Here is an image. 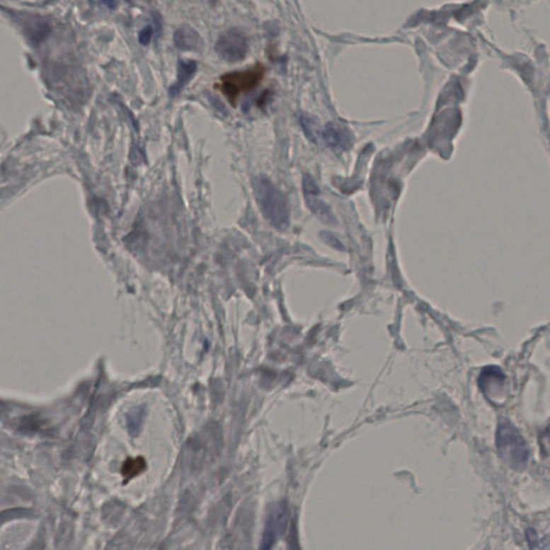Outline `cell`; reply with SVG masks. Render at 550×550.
Listing matches in <instances>:
<instances>
[{"label":"cell","mask_w":550,"mask_h":550,"mask_svg":"<svg viewBox=\"0 0 550 550\" xmlns=\"http://www.w3.org/2000/svg\"><path fill=\"white\" fill-rule=\"evenodd\" d=\"M254 192L263 217L277 229H285L290 224V209L283 193L263 176L255 180Z\"/></svg>","instance_id":"1"},{"label":"cell","mask_w":550,"mask_h":550,"mask_svg":"<svg viewBox=\"0 0 550 550\" xmlns=\"http://www.w3.org/2000/svg\"><path fill=\"white\" fill-rule=\"evenodd\" d=\"M497 448L502 459L514 469H522L529 459V448L522 435L510 420L498 425Z\"/></svg>","instance_id":"2"},{"label":"cell","mask_w":550,"mask_h":550,"mask_svg":"<svg viewBox=\"0 0 550 550\" xmlns=\"http://www.w3.org/2000/svg\"><path fill=\"white\" fill-rule=\"evenodd\" d=\"M265 66L261 64L241 71L229 72L219 78L215 87L226 97L230 105H236L242 95L258 86L265 76Z\"/></svg>","instance_id":"3"},{"label":"cell","mask_w":550,"mask_h":550,"mask_svg":"<svg viewBox=\"0 0 550 550\" xmlns=\"http://www.w3.org/2000/svg\"><path fill=\"white\" fill-rule=\"evenodd\" d=\"M290 510L286 501L277 502L270 508L259 550H272L287 530Z\"/></svg>","instance_id":"4"},{"label":"cell","mask_w":550,"mask_h":550,"mask_svg":"<svg viewBox=\"0 0 550 550\" xmlns=\"http://www.w3.org/2000/svg\"><path fill=\"white\" fill-rule=\"evenodd\" d=\"M215 51L228 63H238L248 55V38L239 29H229L217 39Z\"/></svg>","instance_id":"5"},{"label":"cell","mask_w":550,"mask_h":550,"mask_svg":"<svg viewBox=\"0 0 550 550\" xmlns=\"http://www.w3.org/2000/svg\"><path fill=\"white\" fill-rule=\"evenodd\" d=\"M302 186L305 203L315 217H319L323 223H334L336 219H334L333 213H332L329 205L321 198V190H319L314 178L306 174L303 178Z\"/></svg>","instance_id":"6"},{"label":"cell","mask_w":550,"mask_h":550,"mask_svg":"<svg viewBox=\"0 0 550 550\" xmlns=\"http://www.w3.org/2000/svg\"><path fill=\"white\" fill-rule=\"evenodd\" d=\"M506 377L501 369L495 365L486 367L479 377V385L491 400L500 399L505 386Z\"/></svg>","instance_id":"7"},{"label":"cell","mask_w":550,"mask_h":550,"mask_svg":"<svg viewBox=\"0 0 550 550\" xmlns=\"http://www.w3.org/2000/svg\"><path fill=\"white\" fill-rule=\"evenodd\" d=\"M323 140L330 149L338 151H345L352 147L354 137L345 126L339 123H329L323 132Z\"/></svg>","instance_id":"8"},{"label":"cell","mask_w":550,"mask_h":550,"mask_svg":"<svg viewBox=\"0 0 550 550\" xmlns=\"http://www.w3.org/2000/svg\"><path fill=\"white\" fill-rule=\"evenodd\" d=\"M173 41L176 47L182 51L198 52L202 49V38L197 30L188 25H183L176 30Z\"/></svg>","instance_id":"9"},{"label":"cell","mask_w":550,"mask_h":550,"mask_svg":"<svg viewBox=\"0 0 550 550\" xmlns=\"http://www.w3.org/2000/svg\"><path fill=\"white\" fill-rule=\"evenodd\" d=\"M197 70V63L195 60H180L178 62V76L176 82L171 87V94L178 95L186 86L190 79L194 76Z\"/></svg>","instance_id":"10"},{"label":"cell","mask_w":550,"mask_h":550,"mask_svg":"<svg viewBox=\"0 0 550 550\" xmlns=\"http://www.w3.org/2000/svg\"><path fill=\"white\" fill-rule=\"evenodd\" d=\"M144 460L142 458H137V459H128L126 464H124L123 473L126 476L132 477L136 476L137 474L141 472L144 469Z\"/></svg>","instance_id":"11"},{"label":"cell","mask_w":550,"mask_h":550,"mask_svg":"<svg viewBox=\"0 0 550 550\" xmlns=\"http://www.w3.org/2000/svg\"><path fill=\"white\" fill-rule=\"evenodd\" d=\"M300 120L305 134L309 138L312 139L313 141H316L317 137H319V126H317V124H315L314 120L306 115H303Z\"/></svg>","instance_id":"12"},{"label":"cell","mask_w":550,"mask_h":550,"mask_svg":"<svg viewBox=\"0 0 550 550\" xmlns=\"http://www.w3.org/2000/svg\"><path fill=\"white\" fill-rule=\"evenodd\" d=\"M288 549L290 550H301L300 544L298 541V534H297L296 525L292 522V528L290 531V537H288Z\"/></svg>","instance_id":"13"},{"label":"cell","mask_w":550,"mask_h":550,"mask_svg":"<svg viewBox=\"0 0 550 550\" xmlns=\"http://www.w3.org/2000/svg\"><path fill=\"white\" fill-rule=\"evenodd\" d=\"M151 37H153V28L149 25L141 30L140 34H139V41H140L141 45H149Z\"/></svg>","instance_id":"14"},{"label":"cell","mask_w":550,"mask_h":550,"mask_svg":"<svg viewBox=\"0 0 550 550\" xmlns=\"http://www.w3.org/2000/svg\"><path fill=\"white\" fill-rule=\"evenodd\" d=\"M541 446L543 447L544 452L550 454V428H548L547 430L542 435Z\"/></svg>","instance_id":"15"}]
</instances>
